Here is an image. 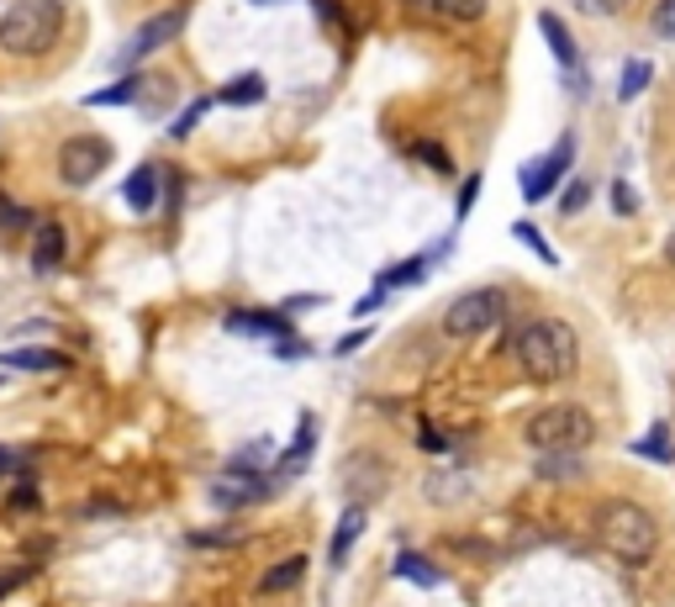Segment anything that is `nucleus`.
<instances>
[{
  "label": "nucleus",
  "mask_w": 675,
  "mask_h": 607,
  "mask_svg": "<svg viewBox=\"0 0 675 607\" xmlns=\"http://www.w3.org/2000/svg\"><path fill=\"white\" fill-rule=\"evenodd\" d=\"M512 360L528 381H565L580 364V339L565 317H534L512 333Z\"/></svg>",
  "instance_id": "nucleus-1"
},
{
  "label": "nucleus",
  "mask_w": 675,
  "mask_h": 607,
  "mask_svg": "<svg viewBox=\"0 0 675 607\" xmlns=\"http://www.w3.org/2000/svg\"><path fill=\"white\" fill-rule=\"evenodd\" d=\"M63 0H17V6H6V17H0V53H11V59H42V53H53L63 38Z\"/></svg>",
  "instance_id": "nucleus-2"
},
{
  "label": "nucleus",
  "mask_w": 675,
  "mask_h": 607,
  "mask_svg": "<svg viewBox=\"0 0 675 607\" xmlns=\"http://www.w3.org/2000/svg\"><path fill=\"white\" fill-rule=\"evenodd\" d=\"M596 539H601V549H607L613 560H623V566H649L655 549H659V523H655L649 507L607 502L596 512Z\"/></svg>",
  "instance_id": "nucleus-3"
},
{
  "label": "nucleus",
  "mask_w": 675,
  "mask_h": 607,
  "mask_svg": "<svg viewBox=\"0 0 675 607\" xmlns=\"http://www.w3.org/2000/svg\"><path fill=\"white\" fill-rule=\"evenodd\" d=\"M528 449L538 454H580V449L596 439V418L576 402H555V407H538L528 428H522Z\"/></svg>",
  "instance_id": "nucleus-4"
},
{
  "label": "nucleus",
  "mask_w": 675,
  "mask_h": 607,
  "mask_svg": "<svg viewBox=\"0 0 675 607\" xmlns=\"http://www.w3.org/2000/svg\"><path fill=\"white\" fill-rule=\"evenodd\" d=\"M501 323H507V296H501L497 285H476V291L454 296L449 312H443L449 339H480V333H491Z\"/></svg>",
  "instance_id": "nucleus-5"
},
{
  "label": "nucleus",
  "mask_w": 675,
  "mask_h": 607,
  "mask_svg": "<svg viewBox=\"0 0 675 607\" xmlns=\"http://www.w3.org/2000/svg\"><path fill=\"white\" fill-rule=\"evenodd\" d=\"M179 27H185V11H179V6H169V11H154V17L138 21V32H133V38H127V42L117 48L111 69H121V75H127V69H138V63L148 59V53H159L164 42H175V38H179Z\"/></svg>",
  "instance_id": "nucleus-6"
},
{
  "label": "nucleus",
  "mask_w": 675,
  "mask_h": 607,
  "mask_svg": "<svg viewBox=\"0 0 675 607\" xmlns=\"http://www.w3.org/2000/svg\"><path fill=\"white\" fill-rule=\"evenodd\" d=\"M106 164H111V143L96 138V133H80V138H69L59 148V180L85 190V185H96L106 175Z\"/></svg>",
  "instance_id": "nucleus-7"
},
{
  "label": "nucleus",
  "mask_w": 675,
  "mask_h": 607,
  "mask_svg": "<svg viewBox=\"0 0 675 607\" xmlns=\"http://www.w3.org/2000/svg\"><path fill=\"white\" fill-rule=\"evenodd\" d=\"M570 164H576V133H565L544 159H534V164H522V169H517V190H522V202H549V190L559 185V175H565Z\"/></svg>",
  "instance_id": "nucleus-8"
},
{
  "label": "nucleus",
  "mask_w": 675,
  "mask_h": 607,
  "mask_svg": "<svg viewBox=\"0 0 675 607\" xmlns=\"http://www.w3.org/2000/svg\"><path fill=\"white\" fill-rule=\"evenodd\" d=\"M538 32H544V42H549L555 63L565 69V80H576V90L586 96V69H580V48H576V38L565 32V21H559L555 11H544V17H538Z\"/></svg>",
  "instance_id": "nucleus-9"
},
{
  "label": "nucleus",
  "mask_w": 675,
  "mask_h": 607,
  "mask_svg": "<svg viewBox=\"0 0 675 607\" xmlns=\"http://www.w3.org/2000/svg\"><path fill=\"white\" fill-rule=\"evenodd\" d=\"M63 254H69V233H63L59 223H42L38 233H32V270H38V275H53L63 264Z\"/></svg>",
  "instance_id": "nucleus-10"
},
{
  "label": "nucleus",
  "mask_w": 675,
  "mask_h": 607,
  "mask_svg": "<svg viewBox=\"0 0 675 607\" xmlns=\"http://www.w3.org/2000/svg\"><path fill=\"white\" fill-rule=\"evenodd\" d=\"M121 202L133 206L138 217H148V212L159 206V169H154V164H138V169L127 175V185H121Z\"/></svg>",
  "instance_id": "nucleus-11"
},
{
  "label": "nucleus",
  "mask_w": 675,
  "mask_h": 607,
  "mask_svg": "<svg viewBox=\"0 0 675 607\" xmlns=\"http://www.w3.org/2000/svg\"><path fill=\"white\" fill-rule=\"evenodd\" d=\"M264 491H270V481H264V476H238V470H233V481H217V486H212V497H217V507H248V502H264Z\"/></svg>",
  "instance_id": "nucleus-12"
},
{
  "label": "nucleus",
  "mask_w": 675,
  "mask_h": 607,
  "mask_svg": "<svg viewBox=\"0 0 675 607\" xmlns=\"http://www.w3.org/2000/svg\"><path fill=\"white\" fill-rule=\"evenodd\" d=\"M227 327L233 333H248V339H285L291 323L285 317H270V312H227Z\"/></svg>",
  "instance_id": "nucleus-13"
},
{
  "label": "nucleus",
  "mask_w": 675,
  "mask_h": 607,
  "mask_svg": "<svg viewBox=\"0 0 675 607\" xmlns=\"http://www.w3.org/2000/svg\"><path fill=\"white\" fill-rule=\"evenodd\" d=\"M397 576L401 581H412V587H438V581H443L438 566L428 560V555H418V549H401L397 555Z\"/></svg>",
  "instance_id": "nucleus-14"
},
{
  "label": "nucleus",
  "mask_w": 675,
  "mask_h": 607,
  "mask_svg": "<svg viewBox=\"0 0 675 607\" xmlns=\"http://www.w3.org/2000/svg\"><path fill=\"white\" fill-rule=\"evenodd\" d=\"M0 364H6V370H38V375H48V370H63V360L53 354V349H11Z\"/></svg>",
  "instance_id": "nucleus-15"
},
{
  "label": "nucleus",
  "mask_w": 675,
  "mask_h": 607,
  "mask_svg": "<svg viewBox=\"0 0 675 607\" xmlns=\"http://www.w3.org/2000/svg\"><path fill=\"white\" fill-rule=\"evenodd\" d=\"M359 533H364V507H349V512H343V523H338V533H333V566L349 560V549H354Z\"/></svg>",
  "instance_id": "nucleus-16"
},
{
  "label": "nucleus",
  "mask_w": 675,
  "mask_h": 607,
  "mask_svg": "<svg viewBox=\"0 0 675 607\" xmlns=\"http://www.w3.org/2000/svg\"><path fill=\"white\" fill-rule=\"evenodd\" d=\"M301 576H306V560H301V555H285L280 566L264 570V581H258V587H264V591H291Z\"/></svg>",
  "instance_id": "nucleus-17"
},
{
  "label": "nucleus",
  "mask_w": 675,
  "mask_h": 607,
  "mask_svg": "<svg viewBox=\"0 0 675 607\" xmlns=\"http://www.w3.org/2000/svg\"><path fill=\"white\" fill-rule=\"evenodd\" d=\"M138 85H143V75H121L117 85H100V90H90V96H85V106H127L133 96H138Z\"/></svg>",
  "instance_id": "nucleus-18"
},
{
  "label": "nucleus",
  "mask_w": 675,
  "mask_h": 607,
  "mask_svg": "<svg viewBox=\"0 0 675 607\" xmlns=\"http://www.w3.org/2000/svg\"><path fill=\"white\" fill-rule=\"evenodd\" d=\"M428 11L443 21H480L491 11V0H428Z\"/></svg>",
  "instance_id": "nucleus-19"
},
{
  "label": "nucleus",
  "mask_w": 675,
  "mask_h": 607,
  "mask_svg": "<svg viewBox=\"0 0 675 607\" xmlns=\"http://www.w3.org/2000/svg\"><path fill=\"white\" fill-rule=\"evenodd\" d=\"M217 101H227V106H254V101H264V80H258V75H243V80H233L227 90H222Z\"/></svg>",
  "instance_id": "nucleus-20"
},
{
  "label": "nucleus",
  "mask_w": 675,
  "mask_h": 607,
  "mask_svg": "<svg viewBox=\"0 0 675 607\" xmlns=\"http://www.w3.org/2000/svg\"><path fill=\"white\" fill-rule=\"evenodd\" d=\"M634 454H638V460H655V466H665V460H671V428L659 423L655 433H644V439L634 444Z\"/></svg>",
  "instance_id": "nucleus-21"
},
{
  "label": "nucleus",
  "mask_w": 675,
  "mask_h": 607,
  "mask_svg": "<svg viewBox=\"0 0 675 607\" xmlns=\"http://www.w3.org/2000/svg\"><path fill=\"white\" fill-rule=\"evenodd\" d=\"M212 101H217V96H196V101H190L175 121H169V138H190V127H196V121L212 111Z\"/></svg>",
  "instance_id": "nucleus-22"
},
{
  "label": "nucleus",
  "mask_w": 675,
  "mask_h": 607,
  "mask_svg": "<svg viewBox=\"0 0 675 607\" xmlns=\"http://www.w3.org/2000/svg\"><path fill=\"white\" fill-rule=\"evenodd\" d=\"M649 75H655V63H649V59H628V69H623V90H617V96H623V101H634L638 90L649 85Z\"/></svg>",
  "instance_id": "nucleus-23"
},
{
  "label": "nucleus",
  "mask_w": 675,
  "mask_h": 607,
  "mask_svg": "<svg viewBox=\"0 0 675 607\" xmlns=\"http://www.w3.org/2000/svg\"><path fill=\"white\" fill-rule=\"evenodd\" d=\"M512 238H517V243H528V248H534V254H538L544 264H559V254L549 248V243H544V233H538V227L528 223V217H522V223H512Z\"/></svg>",
  "instance_id": "nucleus-24"
},
{
  "label": "nucleus",
  "mask_w": 675,
  "mask_h": 607,
  "mask_svg": "<svg viewBox=\"0 0 675 607\" xmlns=\"http://www.w3.org/2000/svg\"><path fill=\"white\" fill-rule=\"evenodd\" d=\"M412 154H418L433 175H454V159H449V148H438V143H412Z\"/></svg>",
  "instance_id": "nucleus-25"
},
{
  "label": "nucleus",
  "mask_w": 675,
  "mask_h": 607,
  "mask_svg": "<svg viewBox=\"0 0 675 607\" xmlns=\"http://www.w3.org/2000/svg\"><path fill=\"white\" fill-rule=\"evenodd\" d=\"M570 6H576L580 17H623L634 0H570Z\"/></svg>",
  "instance_id": "nucleus-26"
},
{
  "label": "nucleus",
  "mask_w": 675,
  "mask_h": 607,
  "mask_svg": "<svg viewBox=\"0 0 675 607\" xmlns=\"http://www.w3.org/2000/svg\"><path fill=\"white\" fill-rule=\"evenodd\" d=\"M0 227H32V212H27V206L21 202H11V196H0Z\"/></svg>",
  "instance_id": "nucleus-27"
},
{
  "label": "nucleus",
  "mask_w": 675,
  "mask_h": 607,
  "mask_svg": "<svg viewBox=\"0 0 675 607\" xmlns=\"http://www.w3.org/2000/svg\"><path fill=\"white\" fill-rule=\"evenodd\" d=\"M306 449H312V418H301L296 444H291V460H285V470H301V466H306Z\"/></svg>",
  "instance_id": "nucleus-28"
},
{
  "label": "nucleus",
  "mask_w": 675,
  "mask_h": 607,
  "mask_svg": "<svg viewBox=\"0 0 675 607\" xmlns=\"http://www.w3.org/2000/svg\"><path fill=\"white\" fill-rule=\"evenodd\" d=\"M586 196H591V185H586V180H576V185H570V190H565V196H559V212H565V217H576L580 206H586Z\"/></svg>",
  "instance_id": "nucleus-29"
},
{
  "label": "nucleus",
  "mask_w": 675,
  "mask_h": 607,
  "mask_svg": "<svg viewBox=\"0 0 675 607\" xmlns=\"http://www.w3.org/2000/svg\"><path fill=\"white\" fill-rule=\"evenodd\" d=\"M655 32L675 42V0H659V6H655Z\"/></svg>",
  "instance_id": "nucleus-30"
},
{
  "label": "nucleus",
  "mask_w": 675,
  "mask_h": 607,
  "mask_svg": "<svg viewBox=\"0 0 675 607\" xmlns=\"http://www.w3.org/2000/svg\"><path fill=\"white\" fill-rule=\"evenodd\" d=\"M613 206L623 212V217H634V212H638V196H634V190H628L623 180H617V185H613Z\"/></svg>",
  "instance_id": "nucleus-31"
},
{
  "label": "nucleus",
  "mask_w": 675,
  "mask_h": 607,
  "mask_svg": "<svg viewBox=\"0 0 675 607\" xmlns=\"http://www.w3.org/2000/svg\"><path fill=\"white\" fill-rule=\"evenodd\" d=\"M476 196H480V180H476V175H470V180H464V190H459V217H470V206H476Z\"/></svg>",
  "instance_id": "nucleus-32"
},
{
  "label": "nucleus",
  "mask_w": 675,
  "mask_h": 607,
  "mask_svg": "<svg viewBox=\"0 0 675 607\" xmlns=\"http://www.w3.org/2000/svg\"><path fill=\"white\" fill-rule=\"evenodd\" d=\"M364 339H370V327H359V333H349V339H343V344H338V354H354V349L364 344Z\"/></svg>",
  "instance_id": "nucleus-33"
},
{
  "label": "nucleus",
  "mask_w": 675,
  "mask_h": 607,
  "mask_svg": "<svg viewBox=\"0 0 675 607\" xmlns=\"http://www.w3.org/2000/svg\"><path fill=\"white\" fill-rule=\"evenodd\" d=\"M17 581H27V570H6V576H0V597H6L11 587H17Z\"/></svg>",
  "instance_id": "nucleus-34"
},
{
  "label": "nucleus",
  "mask_w": 675,
  "mask_h": 607,
  "mask_svg": "<svg viewBox=\"0 0 675 607\" xmlns=\"http://www.w3.org/2000/svg\"><path fill=\"white\" fill-rule=\"evenodd\" d=\"M665 260H671V264H675V233H671V243H665Z\"/></svg>",
  "instance_id": "nucleus-35"
},
{
  "label": "nucleus",
  "mask_w": 675,
  "mask_h": 607,
  "mask_svg": "<svg viewBox=\"0 0 675 607\" xmlns=\"http://www.w3.org/2000/svg\"><path fill=\"white\" fill-rule=\"evenodd\" d=\"M6 466H11V460H6V449H0V470H6Z\"/></svg>",
  "instance_id": "nucleus-36"
},
{
  "label": "nucleus",
  "mask_w": 675,
  "mask_h": 607,
  "mask_svg": "<svg viewBox=\"0 0 675 607\" xmlns=\"http://www.w3.org/2000/svg\"><path fill=\"white\" fill-rule=\"evenodd\" d=\"M254 6H264V0H254Z\"/></svg>",
  "instance_id": "nucleus-37"
}]
</instances>
